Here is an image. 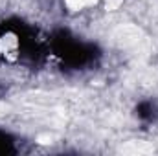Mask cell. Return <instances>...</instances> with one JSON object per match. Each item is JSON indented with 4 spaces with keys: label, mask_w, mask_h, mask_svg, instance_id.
<instances>
[{
    "label": "cell",
    "mask_w": 158,
    "mask_h": 156,
    "mask_svg": "<svg viewBox=\"0 0 158 156\" xmlns=\"http://www.w3.org/2000/svg\"><path fill=\"white\" fill-rule=\"evenodd\" d=\"M0 46H2V50H4V48H6V50H7V48H15V46H17V40H15L13 35H7V37H4V40L0 42Z\"/></svg>",
    "instance_id": "7a4b0ae2"
},
{
    "label": "cell",
    "mask_w": 158,
    "mask_h": 156,
    "mask_svg": "<svg viewBox=\"0 0 158 156\" xmlns=\"http://www.w3.org/2000/svg\"><path fill=\"white\" fill-rule=\"evenodd\" d=\"M98 0H66V6L70 7V9H74V11H77V9H83V7H86V6H92V4H96Z\"/></svg>",
    "instance_id": "6da1fadb"
},
{
    "label": "cell",
    "mask_w": 158,
    "mask_h": 156,
    "mask_svg": "<svg viewBox=\"0 0 158 156\" xmlns=\"http://www.w3.org/2000/svg\"><path fill=\"white\" fill-rule=\"evenodd\" d=\"M52 142V138H46V136H40L39 138V143H50Z\"/></svg>",
    "instance_id": "277c9868"
},
{
    "label": "cell",
    "mask_w": 158,
    "mask_h": 156,
    "mask_svg": "<svg viewBox=\"0 0 158 156\" xmlns=\"http://www.w3.org/2000/svg\"><path fill=\"white\" fill-rule=\"evenodd\" d=\"M121 4H123V0H107V2H105V7H107L109 11H114V9H118Z\"/></svg>",
    "instance_id": "3957f363"
}]
</instances>
